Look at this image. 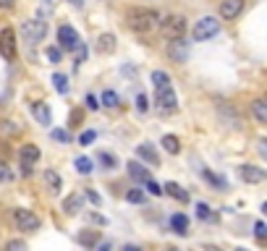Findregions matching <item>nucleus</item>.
Here are the masks:
<instances>
[{
  "instance_id": "4",
  "label": "nucleus",
  "mask_w": 267,
  "mask_h": 251,
  "mask_svg": "<svg viewBox=\"0 0 267 251\" xmlns=\"http://www.w3.org/2000/svg\"><path fill=\"white\" fill-rule=\"evenodd\" d=\"M11 217H13V223H16L19 230H24V233H34V230H40V225H42V220L37 217L32 209H24V207H16L11 212Z\"/></svg>"
},
{
  "instance_id": "23",
  "label": "nucleus",
  "mask_w": 267,
  "mask_h": 251,
  "mask_svg": "<svg viewBox=\"0 0 267 251\" xmlns=\"http://www.w3.org/2000/svg\"><path fill=\"white\" fill-rule=\"evenodd\" d=\"M251 115L257 118V123H267V102L265 100H254L251 102Z\"/></svg>"
},
{
  "instance_id": "39",
  "label": "nucleus",
  "mask_w": 267,
  "mask_h": 251,
  "mask_svg": "<svg viewBox=\"0 0 267 251\" xmlns=\"http://www.w3.org/2000/svg\"><path fill=\"white\" fill-rule=\"evenodd\" d=\"M136 110H139V113H147V110H149L147 94H136Z\"/></svg>"
},
{
  "instance_id": "25",
  "label": "nucleus",
  "mask_w": 267,
  "mask_h": 251,
  "mask_svg": "<svg viewBox=\"0 0 267 251\" xmlns=\"http://www.w3.org/2000/svg\"><path fill=\"white\" fill-rule=\"evenodd\" d=\"M196 217H199L202 223H218V220H220V217H218L215 212H212L204 202H202V204H196Z\"/></svg>"
},
{
  "instance_id": "52",
  "label": "nucleus",
  "mask_w": 267,
  "mask_h": 251,
  "mask_svg": "<svg viewBox=\"0 0 267 251\" xmlns=\"http://www.w3.org/2000/svg\"><path fill=\"white\" fill-rule=\"evenodd\" d=\"M50 3H52V0H45V8H50Z\"/></svg>"
},
{
  "instance_id": "5",
  "label": "nucleus",
  "mask_w": 267,
  "mask_h": 251,
  "mask_svg": "<svg viewBox=\"0 0 267 251\" xmlns=\"http://www.w3.org/2000/svg\"><path fill=\"white\" fill-rule=\"evenodd\" d=\"M21 34H24V42L26 45H37V42L45 40V34H48V24H45L42 19L24 21V24H21Z\"/></svg>"
},
{
  "instance_id": "22",
  "label": "nucleus",
  "mask_w": 267,
  "mask_h": 251,
  "mask_svg": "<svg viewBox=\"0 0 267 251\" xmlns=\"http://www.w3.org/2000/svg\"><path fill=\"white\" fill-rule=\"evenodd\" d=\"M202 178L207 181L212 188H228V181L223 176H218V173H212L210 167H202Z\"/></svg>"
},
{
  "instance_id": "51",
  "label": "nucleus",
  "mask_w": 267,
  "mask_h": 251,
  "mask_svg": "<svg viewBox=\"0 0 267 251\" xmlns=\"http://www.w3.org/2000/svg\"><path fill=\"white\" fill-rule=\"evenodd\" d=\"M204 251H220V249H215V246H204Z\"/></svg>"
},
{
  "instance_id": "1",
  "label": "nucleus",
  "mask_w": 267,
  "mask_h": 251,
  "mask_svg": "<svg viewBox=\"0 0 267 251\" xmlns=\"http://www.w3.org/2000/svg\"><path fill=\"white\" fill-rule=\"evenodd\" d=\"M126 24L136 34H147L152 26L160 24V13L152 11V8H131L126 13Z\"/></svg>"
},
{
  "instance_id": "38",
  "label": "nucleus",
  "mask_w": 267,
  "mask_h": 251,
  "mask_svg": "<svg viewBox=\"0 0 267 251\" xmlns=\"http://www.w3.org/2000/svg\"><path fill=\"white\" fill-rule=\"evenodd\" d=\"M144 186H147V191H149L152 196H160V194H163V186H157L152 178H149V181H144Z\"/></svg>"
},
{
  "instance_id": "47",
  "label": "nucleus",
  "mask_w": 267,
  "mask_h": 251,
  "mask_svg": "<svg viewBox=\"0 0 267 251\" xmlns=\"http://www.w3.org/2000/svg\"><path fill=\"white\" fill-rule=\"evenodd\" d=\"M97 251H113V243H102V246H95Z\"/></svg>"
},
{
  "instance_id": "42",
  "label": "nucleus",
  "mask_w": 267,
  "mask_h": 251,
  "mask_svg": "<svg viewBox=\"0 0 267 251\" xmlns=\"http://www.w3.org/2000/svg\"><path fill=\"white\" fill-rule=\"evenodd\" d=\"M87 108H89V110H97V108H100V105H97V97H95V94H87Z\"/></svg>"
},
{
  "instance_id": "11",
  "label": "nucleus",
  "mask_w": 267,
  "mask_h": 251,
  "mask_svg": "<svg viewBox=\"0 0 267 251\" xmlns=\"http://www.w3.org/2000/svg\"><path fill=\"white\" fill-rule=\"evenodd\" d=\"M239 176L241 181H246V183H262L265 181V170L257 165H241L239 167Z\"/></svg>"
},
{
  "instance_id": "36",
  "label": "nucleus",
  "mask_w": 267,
  "mask_h": 251,
  "mask_svg": "<svg viewBox=\"0 0 267 251\" xmlns=\"http://www.w3.org/2000/svg\"><path fill=\"white\" fill-rule=\"evenodd\" d=\"M60 58H63V50L60 47H48V60L50 63H60Z\"/></svg>"
},
{
  "instance_id": "32",
  "label": "nucleus",
  "mask_w": 267,
  "mask_h": 251,
  "mask_svg": "<svg viewBox=\"0 0 267 251\" xmlns=\"http://www.w3.org/2000/svg\"><path fill=\"white\" fill-rule=\"evenodd\" d=\"M126 199L131 202V204H144V191H142V188H128Z\"/></svg>"
},
{
  "instance_id": "34",
  "label": "nucleus",
  "mask_w": 267,
  "mask_h": 251,
  "mask_svg": "<svg viewBox=\"0 0 267 251\" xmlns=\"http://www.w3.org/2000/svg\"><path fill=\"white\" fill-rule=\"evenodd\" d=\"M95 139H97V131H84V134L79 136V144H81V147H89Z\"/></svg>"
},
{
  "instance_id": "49",
  "label": "nucleus",
  "mask_w": 267,
  "mask_h": 251,
  "mask_svg": "<svg viewBox=\"0 0 267 251\" xmlns=\"http://www.w3.org/2000/svg\"><path fill=\"white\" fill-rule=\"evenodd\" d=\"M123 251H139V246H131V243H128V246H123Z\"/></svg>"
},
{
  "instance_id": "33",
  "label": "nucleus",
  "mask_w": 267,
  "mask_h": 251,
  "mask_svg": "<svg viewBox=\"0 0 267 251\" xmlns=\"http://www.w3.org/2000/svg\"><path fill=\"white\" fill-rule=\"evenodd\" d=\"M100 162L105 165V170H113V167H118L116 157H113V155H108V152H100Z\"/></svg>"
},
{
  "instance_id": "29",
  "label": "nucleus",
  "mask_w": 267,
  "mask_h": 251,
  "mask_svg": "<svg viewBox=\"0 0 267 251\" xmlns=\"http://www.w3.org/2000/svg\"><path fill=\"white\" fill-rule=\"evenodd\" d=\"M152 84H155V89L170 87V76H168L165 71H152Z\"/></svg>"
},
{
  "instance_id": "24",
  "label": "nucleus",
  "mask_w": 267,
  "mask_h": 251,
  "mask_svg": "<svg viewBox=\"0 0 267 251\" xmlns=\"http://www.w3.org/2000/svg\"><path fill=\"white\" fill-rule=\"evenodd\" d=\"M163 149L168 152V155H178L181 152V139L178 136H173V134H165L163 136Z\"/></svg>"
},
{
  "instance_id": "41",
  "label": "nucleus",
  "mask_w": 267,
  "mask_h": 251,
  "mask_svg": "<svg viewBox=\"0 0 267 251\" xmlns=\"http://www.w3.org/2000/svg\"><path fill=\"white\" fill-rule=\"evenodd\" d=\"M87 220H92V223H97V225H108V220H105L102 215H97V212H87Z\"/></svg>"
},
{
  "instance_id": "7",
  "label": "nucleus",
  "mask_w": 267,
  "mask_h": 251,
  "mask_svg": "<svg viewBox=\"0 0 267 251\" xmlns=\"http://www.w3.org/2000/svg\"><path fill=\"white\" fill-rule=\"evenodd\" d=\"M16 32H13L11 26L0 29V55H3L5 60H13L16 58Z\"/></svg>"
},
{
  "instance_id": "16",
  "label": "nucleus",
  "mask_w": 267,
  "mask_h": 251,
  "mask_svg": "<svg viewBox=\"0 0 267 251\" xmlns=\"http://www.w3.org/2000/svg\"><path fill=\"white\" fill-rule=\"evenodd\" d=\"M97 52H100V55H110V52H116V37H113L110 32L97 37Z\"/></svg>"
},
{
  "instance_id": "15",
  "label": "nucleus",
  "mask_w": 267,
  "mask_h": 251,
  "mask_svg": "<svg viewBox=\"0 0 267 251\" xmlns=\"http://www.w3.org/2000/svg\"><path fill=\"white\" fill-rule=\"evenodd\" d=\"M81 207H84V196L76 191V194H71V196H66V199H63V207H60V209H63V215L71 217V215H76Z\"/></svg>"
},
{
  "instance_id": "48",
  "label": "nucleus",
  "mask_w": 267,
  "mask_h": 251,
  "mask_svg": "<svg viewBox=\"0 0 267 251\" xmlns=\"http://www.w3.org/2000/svg\"><path fill=\"white\" fill-rule=\"evenodd\" d=\"M71 5L73 8H84V0H71Z\"/></svg>"
},
{
  "instance_id": "17",
  "label": "nucleus",
  "mask_w": 267,
  "mask_h": 251,
  "mask_svg": "<svg viewBox=\"0 0 267 251\" xmlns=\"http://www.w3.org/2000/svg\"><path fill=\"white\" fill-rule=\"evenodd\" d=\"M128 167V176H131L134 181H139V183H144V181H149V170L144 167L142 162H136V160H131V162L126 165Z\"/></svg>"
},
{
  "instance_id": "8",
  "label": "nucleus",
  "mask_w": 267,
  "mask_h": 251,
  "mask_svg": "<svg viewBox=\"0 0 267 251\" xmlns=\"http://www.w3.org/2000/svg\"><path fill=\"white\" fill-rule=\"evenodd\" d=\"M58 42H60V50H76V47H81V37L79 32H76L73 26H58Z\"/></svg>"
},
{
  "instance_id": "46",
  "label": "nucleus",
  "mask_w": 267,
  "mask_h": 251,
  "mask_svg": "<svg viewBox=\"0 0 267 251\" xmlns=\"http://www.w3.org/2000/svg\"><path fill=\"white\" fill-rule=\"evenodd\" d=\"M81 123V113H71V126Z\"/></svg>"
},
{
  "instance_id": "26",
  "label": "nucleus",
  "mask_w": 267,
  "mask_h": 251,
  "mask_svg": "<svg viewBox=\"0 0 267 251\" xmlns=\"http://www.w3.org/2000/svg\"><path fill=\"white\" fill-rule=\"evenodd\" d=\"M45 186H48L50 191H60V186H63V178H60L55 170H45Z\"/></svg>"
},
{
  "instance_id": "27",
  "label": "nucleus",
  "mask_w": 267,
  "mask_h": 251,
  "mask_svg": "<svg viewBox=\"0 0 267 251\" xmlns=\"http://www.w3.org/2000/svg\"><path fill=\"white\" fill-rule=\"evenodd\" d=\"M73 167H76V173H81V176H89V173H92V160L89 157H76Z\"/></svg>"
},
{
  "instance_id": "2",
  "label": "nucleus",
  "mask_w": 267,
  "mask_h": 251,
  "mask_svg": "<svg viewBox=\"0 0 267 251\" xmlns=\"http://www.w3.org/2000/svg\"><path fill=\"white\" fill-rule=\"evenodd\" d=\"M160 34L165 37V40H184L186 37V19L184 16H165L160 21Z\"/></svg>"
},
{
  "instance_id": "30",
  "label": "nucleus",
  "mask_w": 267,
  "mask_h": 251,
  "mask_svg": "<svg viewBox=\"0 0 267 251\" xmlns=\"http://www.w3.org/2000/svg\"><path fill=\"white\" fill-rule=\"evenodd\" d=\"M52 87H55L58 94H66L68 92V79L63 73H52Z\"/></svg>"
},
{
  "instance_id": "45",
  "label": "nucleus",
  "mask_w": 267,
  "mask_h": 251,
  "mask_svg": "<svg viewBox=\"0 0 267 251\" xmlns=\"http://www.w3.org/2000/svg\"><path fill=\"white\" fill-rule=\"evenodd\" d=\"M3 126H5V131H8V134H19V131H21V128H19V123L13 126L11 120H8V123H3Z\"/></svg>"
},
{
  "instance_id": "9",
  "label": "nucleus",
  "mask_w": 267,
  "mask_h": 251,
  "mask_svg": "<svg viewBox=\"0 0 267 251\" xmlns=\"http://www.w3.org/2000/svg\"><path fill=\"white\" fill-rule=\"evenodd\" d=\"M168 55H170V60H175V63H186V58H189L186 40H170L168 42Z\"/></svg>"
},
{
  "instance_id": "28",
  "label": "nucleus",
  "mask_w": 267,
  "mask_h": 251,
  "mask_svg": "<svg viewBox=\"0 0 267 251\" xmlns=\"http://www.w3.org/2000/svg\"><path fill=\"white\" fill-rule=\"evenodd\" d=\"M102 105L108 110H116L118 105H121V100H118V94L113 92V89H105V92H102Z\"/></svg>"
},
{
  "instance_id": "14",
  "label": "nucleus",
  "mask_w": 267,
  "mask_h": 251,
  "mask_svg": "<svg viewBox=\"0 0 267 251\" xmlns=\"http://www.w3.org/2000/svg\"><path fill=\"white\" fill-rule=\"evenodd\" d=\"M32 115L37 118V123H40V126H50L52 123V113H50L48 102H34L32 105Z\"/></svg>"
},
{
  "instance_id": "12",
  "label": "nucleus",
  "mask_w": 267,
  "mask_h": 251,
  "mask_svg": "<svg viewBox=\"0 0 267 251\" xmlns=\"http://www.w3.org/2000/svg\"><path fill=\"white\" fill-rule=\"evenodd\" d=\"M218 115L220 120H225L228 126H233V128H239L241 126V118H239V113L233 110V105H228V102H218Z\"/></svg>"
},
{
  "instance_id": "50",
  "label": "nucleus",
  "mask_w": 267,
  "mask_h": 251,
  "mask_svg": "<svg viewBox=\"0 0 267 251\" xmlns=\"http://www.w3.org/2000/svg\"><path fill=\"white\" fill-rule=\"evenodd\" d=\"M160 251H181V249H175V246H163Z\"/></svg>"
},
{
  "instance_id": "53",
  "label": "nucleus",
  "mask_w": 267,
  "mask_h": 251,
  "mask_svg": "<svg viewBox=\"0 0 267 251\" xmlns=\"http://www.w3.org/2000/svg\"><path fill=\"white\" fill-rule=\"evenodd\" d=\"M236 251H246V249H236Z\"/></svg>"
},
{
  "instance_id": "13",
  "label": "nucleus",
  "mask_w": 267,
  "mask_h": 251,
  "mask_svg": "<svg viewBox=\"0 0 267 251\" xmlns=\"http://www.w3.org/2000/svg\"><path fill=\"white\" fill-rule=\"evenodd\" d=\"M241 11H243V0H223V3H220V16L225 21L241 16Z\"/></svg>"
},
{
  "instance_id": "43",
  "label": "nucleus",
  "mask_w": 267,
  "mask_h": 251,
  "mask_svg": "<svg viewBox=\"0 0 267 251\" xmlns=\"http://www.w3.org/2000/svg\"><path fill=\"white\" fill-rule=\"evenodd\" d=\"M87 199L92 202V204H97V207H100V202H102V199H100V194H97V191H87Z\"/></svg>"
},
{
  "instance_id": "40",
  "label": "nucleus",
  "mask_w": 267,
  "mask_h": 251,
  "mask_svg": "<svg viewBox=\"0 0 267 251\" xmlns=\"http://www.w3.org/2000/svg\"><path fill=\"white\" fill-rule=\"evenodd\" d=\"M52 139H55V141H68V139H71V134H68L66 128H55V131H52Z\"/></svg>"
},
{
  "instance_id": "3",
  "label": "nucleus",
  "mask_w": 267,
  "mask_h": 251,
  "mask_svg": "<svg viewBox=\"0 0 267 251\" xmlns=\"http://www.w3.org/2000/svg\"><path fill=\"white\" fill-rule=\"evenodd\" d=\"M215 34H220V21H218L215 16L199 19V21L194 24V32H192L194 42H207V40H212Z\"/></svg>"
},
{
  "instance_id": "35",
  "label": "nucleus",
  "mask_w": 267,
  "mask_h": 251,
  "mask_svg": "<svg viewBox=\"0 0 267 251\" xmlns=\"http://www.w3.org/2000/svg\"><path fill=\"white\" fill-rule=\"evenodd\" d=\"M5 251H29V249H26L24 241H16V238H13V241L5 243Z\"/></svg>"
},
{
  "instance_id": "10",
  "label": "nucleus",
  "mask_w": 267,
  "mask_h": 251,
  "mask_svg": "<svg viewBox=\"0 0 267 251\" xmlns=\"http://www.w3.org/2000/svg\"><path fill=\"white\" fill-rule=\"evenodd\" d=\"M157 105H160V110H170V113L178 108V97H175L173 87H163V89H157Z\"/></svg>"
},
{
  "instance_id": "37",
  "label": "nucleus",
  "mask_w": 267,
  "mask_h": 251,
  "mask_svg": "<svg viewBox=\"0 0 267 251\" xmlns=\"http://www.w3.org/2000/svg\"><path fill=\"white\" fill-rule=\"evenodd\" d=\"M254 235H257L259 241H265V238H267V225L262 223V220H257V223H254Z\"/></svg>"
},
{
  "instance_id": "18",
  "label": "nucleus",
  "mask_w": 267,
  "mask_h": 251,
  "mask_svg": "<svg viewBox=\"0 0 267 251\" xmlns=\"http://www.w3.org/2000/svg\"><path fill=\"white\" fill-rule=\"evenodd\" d=\"M136 155H139V160H144V162H149V165L160 162V157H157V152L152 144H139V147H136Z\"/></svg>"
},
{
  "instance_id": "19",
  "label": "nucleus",
  "mask_w": 267,
  "mask_h": 251,
  "mask_svg": "<svg viewBox=\"0 0 267 251\" xmlns=\"http://www.w3.org/2000/svg\"><path fill=\"white\" fill-rule=\"evenodd\" d=\"M79 243L84 249L100 246V230H79Z\"/></svg>"
},
{
  "instance_id": "21",
  "label": "nucleus",
  "mask_w": 267,
  "mask_h": 251,
  "mask_svg": "<svg viewBox=\"0 0 267 251\" xmlns=\"http://www.w3.org/2000/svg\"><path fill=\"white\" fill-rule=\"evenodd\" d=\"M170 228L178 235H186L189 233V217L184 215V212H175V215L170 217Z\"/></svg>"
},
{
  "instance_id": "6",
  "label": "nucleus",
  "mask_w": 267,
  "mask_h": 251,
  "mask_svg": "<svg viewBox=\"0 0 267 251\" xmlns=\"http://www.w3.org/2000/svg\"><path fill=\"white\" fill-rule=\"evenodd\" d=\"M40 155L42 152H40V147H34V144H24V147L19 149V165H21V173H24V176H32Z\"/></svg>"
},
{
  "instance_id": "44",
  "label": "nucleus",
  "mask_w": 267,
  "mask_h": 251,
  "mask_svg": "<svg viewBox=\"0 0 267 251\" xmlns=\"http://www.w3.org/2000/svg\"><path fill=\"white\" fill-rule=\"evenodd\" d=\"M13 5H16V0H0V8L3 11H11Z\"/></svg>"
},
{
  "instance_id": "31",
  "label": "nucleus",
  "mask_w": 267,
  "mask_h": 251,
  "mask_svg": "<svg viewBox=\"0 0 267 251\" xmlns=\"http://www.w3.org/2000/svg\"><path fill=\"white\" fill-rule=\"evenodd\" d=\"M8 181H13V170L5 160H0V183H8Z\"/></svg>"
},
{
  "instance_id": "20",
  "label": "nucleus",
  "mask_w": 267,
  "mask_h": 251,
  "mask_svg": "<svg viewBox=\"0 0 267 251\" xmlns=\"http://www.w3.org/2000/svg\"><path fill=\"white\" fill-rule=\"evenodd\" d=\"M163 191H165L168 196H173L175 202H181V204H186V202H189V191H186V188H181L178 183H173V181H170V183H165Z\"/></svg>"
}]
</instances>
